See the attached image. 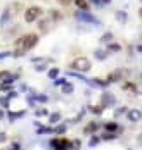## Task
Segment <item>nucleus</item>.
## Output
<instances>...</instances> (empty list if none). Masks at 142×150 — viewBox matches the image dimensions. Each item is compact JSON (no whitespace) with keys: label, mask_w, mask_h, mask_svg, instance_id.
<instances>
[{"label":"nucleus","mask_w":142,"mask_h":150,"mask_svg":"<svg viewBox=\"0 0 142 150\" xmlns=\"http://www.w3.org/2000/svg\"><path fill=\"white\" fill-rule=\"evenodd\" d=\"M36 42H38L36 35H24V36H21L16 42V45H14V55L16 57L24 55L30 48H33V47L36 45Z\"/></svg>","instance_id":"obj_1"},{"label":"nucleus","mask_w":142,"mask_h":150,"mask_svg":"<svg viewBox=\"0 0 142 150\" xmlns=\"http://www.w3.org/2000/svg\"><path fill=\"white\" fill-rule=\"evenodd\" d=\"M71 67H73L75 71H81V73H85V71L90 69V60L87 59V57H78V59L73 60Z\"/></svg>","instance_id":"obj_2"},{"label":"nucleus","mask_w":142,"mask_h":150,"mask_svg":"<svg viewBox=\"0 0 142 150\" xmlns=\"http://www.w3.org/2000/svg\"><path fill=\"white\" fill-rule=\"evenodd\" d=\"M42 16V9L40 7H30L26 12H24V19L28 21V23H33L35 19H38Z\"/></svg>","instance_id":"obj_3"},{"label":"nucleus","mask_w":142,"mask_h":150,"mask_svg":"<svg viewBox=\"0 0 142 150\" xmlns=\"http://www.w3.org/2000/svg\"><path fill=\"white\" fill-rule=\"evenodd\" d=\"M50 145H52L54 149H68V147H71L73 143H69L68 140H52Z\"/></svg>","instance_id":"obj_4"},{"label":"nucleus","mask_w":142,"mask_h":150,"mask_svg":"<svg viewBox=\"0 0 142 150\" xmlns=\"http://www.w3.org/2000/svg\"><path fill=\"white\" fill-rule=\"evenodd\" d=\"M76 17L78 19H83V21H88V23H97L95 17H92V16L87 14V12H76Z\"/></svg>","instance_id":"obj_5"},{"label":"nucleus","mask_w":142,"mask_h":150,"mask_svg":"<svg viewBox=\"0 0 142 150\" xmlns=\"http://www.w3.org/2000/svg\"><path fill=\"white\" fill-rule=\"evenodd\" d=\"M128 119L133 121V122L139 121L141 119V112H139V110H130V112H128Z\"/></svg>","instance_id":"obj_6"},{"label":"nucleus","mask_w":142,"mask_h":150,"mask_svg":"<svg viewBox=\"0 0 142 150\" xmlns=\"http://www.w3.org/2000/svg\"><path fill=\"white\" fill-rule=\"evenodd\" d=\"M108 104H113V97H111V93H104V97H102V107H106Z\"/></svg>","instance_id":"obj_7"},{"label":"nucleus","mask_w":142,"mask_h":150,"mask_svg":"<svg viewBox=\"0 0 142 150\" xmlns=\"http://www.w3.org/2000/svg\"><path fill=\"white\" fill-rule=\"evenodd\" d=\"M97 128H99V124H97V122H90V124L85 128V133H94Z\"/></svg>","instance_id":"obj_8"},{"label":"nucleus","mask_w":142,"mask_h":150,"mask_svg":"<svg viewBox=\"0 0 142 150\" xmlns=\"http://www.w3.org/2000/svg\"><path fill=\"white\" fill-rule=\"evenodd\" d=\"M75 2H76V5H78L81 11H87V9H88V4H87V0H75Z\"/></svg>","instance_id":"obj_9"},{"label":"nucleus","mask_w":142,"mask_h":150,"mask_svg":"<svg viewBox=\"0 0 142 150\" xmlns=\"http://www.w3.org/2000/svg\"><path fill=\"white\" fill-rule=\"evenodd\" d=\"M108 131H118V124L116 122H106V126H104Z\"/></svg>","instance_id":"obj_10"},{"label":"nucleus","mask_w":142,"mask_h":150,"mask_svg":"<svg viewBox=\"0 0 142 150\" xmlns=\"http://www.w3.org/2000/svg\"><path fill=\"white\" fill-rule=\"evenodd\" d=\"M116 19H118L120 23H125L126 21V14L125 12H121V11H118V12H116Z\"/></svg>","instance_id":"obj_11"},{"label":"nucleus","mask_w":142,"mask_h":150,"mask_svg":"<svg viewBox=\"0 0 142 150\" xmlns=\"http://www.w3.org/2000/svg\"><path fill=\"white\" fill-rule=\"evenodd\" d=\"M57 74H59V69H50L49 71V78H52V79L57 78Z\"/></svg>","instance_id":"obj_12"},{"label":"nucleus","mask_w":142,"mask_h":150,"mask_svg":"<svg viewBox=\"0 0 142 150\" xmlns=\"http://www.w3.org/2000/svg\"><path fill=\"white\" fill-rule=\"evenodd\" d=\"M73 91V86L71 85H64L63 83V93H71Z\"/></svg>","instance_id":"obj_13"},{"label":"nucleus","mask_w":142,"mask_h":150,"mask_svg":"<svg viewBox=\"0 0 142 150\" xmlns=\"http://www.w3.org/2000/svg\"><path fill=\"white\" fill-rule=\"evenodd\" d=\"M95 57H97V59H106V52L97 50V52H95Z\"/></svg>","instance_id":"obj_14"},{"label":"nucleus","mask_w":142,"mask_h":150,"mask_svg":"<svg viewBox=\"0 0 142 150\" xmlns=\"http://www.w3.org/2000/svg\"><path fill=\"white\" fill-rule=\"evenodd\" d=\"M90 110H92L94 114H101V112H102V105H97V107H92Z\"/></svg>","instance_id":"obj_15"},{"label":"nucleus","mask_w":142,"mask_h":150,"mask_svg":"<svg viewBox=\"0 0 142 150\" xmlns=\"http://www.w3.org/2000/svg\"><path fill=\"white\" fill-rule=\"evenodd\" d=\"M59 119H61V116H59V114H52V116H50V122H57Z\"/></svg>","instance_id":"obj_16"},{"label":"nucleus","mask_w":142,"mask_h":150,"mask_svg":"<svg viewBox=\"0 0 142 150\" xmlns=\"http://www.w3.org/2000/svg\"><path fill=\"white\" fill-rule=\"evenodd\" d=\"M47 24H49V21H42V23H40V30L47 31Z\"/></svg>","instance_id":"obj_17"},{"label":"nucleus","mask_w":142,"mask_h":150,"mask_svg":"<svg viewBox=\"0 0 142 150\" xmlns=\"http://www.w3.org/2000/svg\"><path fill=\"white\" fill-rule=\"evenodd\" d=\"M114 136H116V135H113V133H104V135H102V138H104V140H113Z\"/></svg>","instance_id":"obj_18"},{"label":"nucleus","mask_w":142,"mask_h":150,"mask_svg":"<svg viewBox=\"0 0 142 150\" xmlns=\"http://www.w3.org/2000/svg\"><path fill=\"white\" fill-rule=\"evenodd\" d=\"M109 50H111V52H118V50H120V45L113 43V45H109Z\"/></svg>","instance_id":"obj_19"},{"label":"nucleus","mask_w":142,"mask_h":150,"mask_svg":"<svg viewBox=\"0 0 142 150\" xmlns=\"http://www.w3.org/2000/svg\"><path fill=\"white\" fill-rule=\"evenodd\" d=\"M111 38H113V35H111V33H106V35L102 36V42H109Z\"/></svg>","instance_id":"obj_20"},{"label":"nucleus","mask_w":142,"mask_h":150,"mask_svg":"<svg viewBox=\"0 0 142 150\" xmlns=\"http://www.w3.org/2000/svg\"><path fill=\"white\" fill-rule=\"evenodd\" d=\"M50 12H52V19H59V17H61V14H59V12H57V11H50Z\"/></svg>","instance_id":"obj_21"},{"label":"nucleus","mask_w":142,"mask_h":150,"mask_svg":"<svg viewBox=\"0 0 142 150\" xmlns=\"http://www.w3.org/2000/svg\"><path fill=\"white\" fill-rule=\"evenodd\" d=\"M64 129H66L64 126H57V128H56V133H64Z\"/></svg>","instance_id":"obj_22"},{"label":"nucleus","mask_w":142,"mask_h":150,"mask_svg":"<svg viewBox=\"0 0 142 150\" xmlns=\"http://www.w3.org/2000/svg\"><path fill=\"white\" fill-rule=\"evenodd\" d=\"M7 76H9V73H7V71H2V73H0V79H5Z\"/></svg>","instance_id":"obj_23"},{"label":"nucleus","mask_w":142,"mask_h":150,"mask_svg":"<svg viewBox=\"0 0 142 150\" xmlns=\"http://www.w3.org/2000/svg\"><path fill=\"white\" fill-rule=\"evenodd\" d=\"M59 4H63V5H69L71 4V0H57Z\"/></svg>","instance_id":"obj_24"},{"label":"nucleus","mask_w":142,"mask_h":150,"mask_svg":"<svg viewBox=\"0 0 142 150\" xmlns=\"http://www.w3.org/2000/svg\"><path fill=\"white\" fill-rule=\"evenodd\" d=\"M97 143H99V138H92V140H90V145H92V147L97 145Z\"/></svg>","instance_id":"obj_25"},{"label":"nucleus","mask_w":142,"mask_h":150,"mask_svg":"<svg viewBox=\"0 0 142 150\" xmlns=\"http://www.w3.org/2000/svg\"><path fill=\"white\" fill-rule=\"evenodd\" d=\"M125 88H126V90H132V91H135V86H133V85H125Z\"/></svg>","instance_id":"obj_26"},{"label":"nucleus","mask_w":142,"mask_h":150,"mask_svg":"<svg viewBox=\"0 0 142 150\" xmlns=\"http://www.w3.org/2000/svg\"><path fill=\"white\" fill-rule=\"evenodd\" d=\"M36 114H38V116H44V114H47V110H44V109H42V110H38Z\"/></svg>","instance_id":"obj_27"},{"label":"nucleus","mask_w":142,"mask_h":150,"mask_svg":"<svg viewBox=\"0 0 142 150\" xmlns=\"http://www.w3.org/2000/svg\"><path fill=\"white\" fill-rule=\"evenodd\" d=\"M9 55V52H4V54H0V59H4V57H7Z\"/></svg>","instance_id":"obj_28"},{"label":"nucleus","mask_w":142,"mask_h":150,"mask_svg":"<svg viewBox=\"0 0 142 150\" xmlns=\"http://www.w3.org/2000/svg\"><path fill=\"white\" fill-rule=\"evenodd\" d=\"M2 117H4V112H2V109H0V119H2Z\"/></svg>","instance_id":"obj_29"},{"label":"nucleus","mask_w":142,"mask_h":150,"mask_svg":"<svg viewBox=\"0 0 142 150\" xmlns=\"http://www.w3.org/2000/svg\"><path fill=\"white\" fill-rule=\"evenodd\" d=\"M92 2H95V4H99V2H101V0H92Z\"/></svg>","instance_id":"obj_30"},{"label":"nucleus","mask_w":142,"mask_h":150,"mask_svg":"<svg viewBox=\"0 0 142 150\" xmlns=\"http://www.w3.org/2000/svg\"><path fill=\"white\" fill-rule=\"evenodd\" d=\"M102 2H106V4H108V2H111V0H102Z\"/></svg>","instance_id":"obj_31"},{"label":"nucleus","mask_w":142,"mask_h":150,"mask_svg":"<svg viewBox=\"0 0 142 150\" xmlns=\"http://www.w3.org/2000/svg\"><path fill=\"white\" fill-rule=\"evenodd\" d=\"M141 17H142V9H141Z\"/></svg>","instance_id":"obj_32"}]
</instances>
